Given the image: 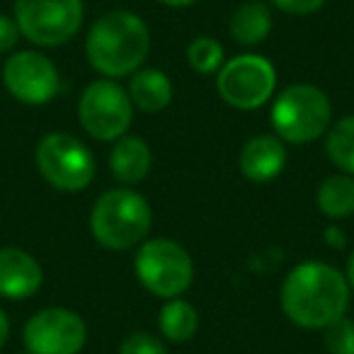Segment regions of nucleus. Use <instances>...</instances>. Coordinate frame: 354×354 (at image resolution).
I'll use <instances>...</instances> for the list:
<instances>
[{
    "instance_id": "obj_29",
    "label": "nucleus",
    "mask_w": 354,
    "mask_h": 354,
    "mask_svg": "<svg viewBox=\"0 0 354 354\" xmlns=\"http://www.w3.org/2000/svg\"><path fill=\"white\" fill-rule=\"evenodd\" d=\"M25 354H30V352H25Z\"/></svg>"
},
{
    "instance_id": "obj_19",
    "label": "nucleus",
    "mask_w": 354,
    "mask_h": 354,
    "mask_svg": "<svg viewBox=\"0 0 354 354\" xmlns=\"http://www.w3.org/2000/svg\"><path fill=\"white\" fill-rule=\"evenodd\" d=\"M325 151L344 175L354 177V114L339 119L333 124V129H328Z\"/></svg>"
},
{
    "instance_id": "obj_13",
    "label": "nucleus",
    "mask_w": 354,
    "mask_h": 354,
    "mask_svg": "<svg viewBox=\"0 0 354 354\" xmlns=\"http://www.w3.org/2000/svg\"><path fill=\"white\" fill-rule=\"evenodd\" d=\"M286 148L279 136H252L241 151V170L250 183H270L284 170Z\"/></svg>"
},
{
    "instance_id": "obj_17",
    "label": "nucleus",
    "mask_w": 354,
    "mask_h": 354,
    "mask_svg": "<svg viewBox=\"0 0 354 354\" xmlns=\"http://www.w3.org/2000/svg\"><path fill=\"white\" fill-rule=\"evenodd\" d=\"M158 325H160V333L170 342H187L197 333L199 315L189 301H183L177 296V299H167V304L162 306Z\"/></svg>"
},
{
    "instance_id": "obj_10",
    "label": "nucleus",
    "mask_w": 354,
    "mask_h": 354,
    "mask_svg": "<svg viewBox=\"0 0 354 354\" xmlns=\"http://www.w3.org/2000/svg\"><path fill=\"white\" fill-rule=\"evenodd\" d=\"M88 325L71 308H44L25 325V349L30 354H80Z\"/></svg>"
},
{
    "instance_id": "obj_15",
    "label": "nucleus",
    "mask_w": 354,
    "mask_h": 354,
    "mask_svg": "<svg viewBox=\"0 0 354 354\" xmlns=\"http://www.w3.org/2000/svg\"><path fill=\"white\" fill-rule=\"evenodd\" d=\"M129 97H131L133 107L156 114L170 104L172 83L162 71H156V68L136 71L131 83H129Z\"/></svg>"
},
{
    "instance_id": "obj_8",
    "label": "nucleus",
    "mask_w": 354,
    "mask_h": 354,
    "mask_svg": "<svg viewBox=\"0 0 354 354\" xmlns=\"http://www.w3.org/2000/svg\"><path fill=\"white\" fill-rule=\"evenodd\" d=\"M83 129L97 141H117L127 133L133 119V102L129 93L112 78L95 80L83 90L78 102Z\"/></svg>"
},
{
    "instance_id": "obj_23",
    "label": "nucleus",
    "mask_w": 354,
    "mask_h": 354,
    "mask_svg": "<svg viewBox=\"0 0 354 354\" xmlns=\"http://www.w3.org/2000/svg\"><path fill=\"white\" fill-rule=\"evenodd\" d=\"M272 3H274V8H279L281 12H289V15H313L328 0H272Z\"/></svg>"
},
{
    "instance_id": "obj_16",
    "label": "nucleus",
    "mask_w": 354,
    "mask_h": 354,
    "mask_svg": "<svg viewBox=\"0 0 354 354\" xmlns=\"http://www.w3.org/2000/svg\"><path fill=\"white\" fill-rule=\"evenodd\" d=\"M231 37L243 46H257L272 32V12L260 0H248L231 15Z\"/></svg>"
},
{
    "instance_id": "obj_6",
    "label": "nucleus",
    "mask_w": 354,
    "mask_h": 354,
    "mask_svg": "<svg viewBox=\"0 0 354 354\" xmlns=\"http://www.w3.org/2000/svg\"><path fill=\"white\" fill-rule=\"evenodd\" d=\"M35 160L41 177L64 192H80L95 177V158L83 141L71 133H46L37 143Z\"/></svg>"
},
{
    "instance_id": "obj_26",
    "label": "nucleus",
    "mask_w": 354,
    "mask_h": 354,
    "mask_svg": "<svg viewBox=\"0 0 354 354\" xmlns=\"http://www.w3.org/2000/svg\"><path fill=\"white\" fill-rule=\"evenodd\" d=\"M8 335H10V320H8V315L0 310V347L8 342Z\"/></svg>"
},
{
    "instance_id": "obj_4",
    "label": "nucleus",
    "mask_w": 354,
    "mask_h": 354,
    "mask_svg": "<svg viewBox=\"0 0 354 354\" xmlns=\"http://www.w3.org/2000/svg\"><path fill=\"white\" fill-rule=\"evenodd\" d=\"M333 122V104L315 85H291L272 107V127L281 141L310 143L328 133Z\"/></svg>"
},
{
    "instance_id": "obj_2",
    "label": "nucleus",
    "mask_w": 354,
    "mask_h": 354,
    "mask_svg": "<svg viewBox=\"0 0 354 354\" xmlns=\"http://www.w3.org/2000/svg\"><path fill=\"white\" fill-rule=\"evenodd\" d=\"M151 49L146 22L129 10H112L95 20L85 39V54L104 78H122L138 71Z\"/></svg>"
},
{
    "instance_id": "obj_25",
    "label": "nucleus",
    "mask_w": 354,
    "mask_h": 354,
    "mask_svg": "<svg viewBox=\"0 0 354 354\" xmlns=\"http://www.w3.org/2000/svg\"><path fill=\"white\" fill-rule=\"evenodd\" d=\"M325 241H328V245H335V248H342L344 245L342 231H339V228H335V226L325 231Z\"/></svg>"
},
{
    "instance_id": "obj_18",
    "label": "nucleus",
    "mask_w": 354,
    "mask_h": 354,
    "mask_svg": "<svg viewBox=\"0 0 354 354\" xmlns=\"http://www.w3.org/2000/svg\"><path fill=\"white\" fill-rule=\"evenodd\" d=\"M318 207L328 218H344L354 214V177L330 175L318 187Z\"/></svg>"
},
{
    "instance_id": "obj_22",
    "label": "nucleus",
    "mask_w": 354,
    "mask_h": 354,
    "mask_svg": "<svg viewBox=\"0 0 354 354\" xmlns=\"http://www.w3.org/2000/svg\"><path fill=\"white\" fill-rule=\"evenodd\" d=\"M119 354H170L167 347L151 333H131L122 339Z\"/></svg>"
},
{
    "instance_id": "obj_5",
    "label": "nucleus",
    "mask_w": 354,
    "mask_h": 354,
    "mask_svg": "<svg viewBox=\"0 0 354 354\" xmlns=\"http://www.w3.org/2000/svg\"><path fill=\"white\" fill-rule=\"evenodd\" d=\"M136 277L153 296L177 299L192 286L194 262L180 243L167 238H153L141 243L133 260Z\"/></svg>"
},
{
    "instance_id": "obj_14",
    "label": "nucleus",
    "mask_w": 354,
    "mask_h": 354,
    "mask_svg": "<svg viewBox=\"0 0 354 354\" xmlns=\"http://www.w3.org/2000/svg\"><path fill=\"white\" fill-rule=\"evenodd\" d=\"M153 165V153L148 143L138 136H122L117 138L109 156V167L114 177L124 185H138L146 180Z\"/></svg>"
},
{
    "instance_id": "obj_21",
    "label": "nucleus",
    "mask_w": 354,
    "mask_h": 354,
    "mask_svg": "<svg viewBox=\"0 0 354 354\" xmlns=\"http://www.w3.org/2000/svg\"><path fill=\"white\" fill-rule=\"evenodd\" d=\"M325 347L330 354H354V320L337 318L325 328Z\"/></svg>"
},
{
    "instance_id": "obj_9",
    "label": "nucleus",
    "mask_w": 354,
    "mask_h": 354,
    "mask_svg": "<svg viewBox=\"0 0 354 354\" xmlns=\"http://www.w3.org/2000/svg\"><path fill=\"white\" fill-rule=\"evenodd\" d=\"M277 71L265 56L243 54L226 61L218 71L216 88L223 102L236 109H257L272 97Z\"/></svg>"
},
{
    "instance_id": "obj_11",
    "label": "nucleus",
    "mask_w": 354,
    "mask_h": 354,
    "mask_svg": "<svg viewBox=\"0 0 354 354\" xmlns=\"http://www.w3.org/2000/svg\"><path fill=\"white\" fill-rule=\"evenodd\" d=\"M3 83L25 104H46L59 95L61 75L49 56L39 51H17L3 66Z\"/></svg>"
},
{
    "instance_id": "obj_27",
    "label": "nucleus",
    "mask_w": 354,
    "mask_h": 354,
    "mask_svg": "<svg viewBox=\"0 0 354 354\" xmlns=\"http://www.w3.org/2000/svg\"><path fill=\"white\" fill-rule=\"evenodd\" d=\"M158 3H162V6H167V8H187V6H192V3H197V0H158Z\"/></svg>"
},
{
    "instance_id": "obj_24",
    "label": "nucleus",
    "mask_w": 354,
    "mask_h": 354,
    "mask_svg": "<svg viewBox=\"0 0 354 354\" xmlns=\"http://www.w3.org/2000/svg\"><path fill=\"white\" fill-rule=\"evenodd\" d=\"M20 35H22V32H20V27H17L15 17L0 15V54L10 51L12 46L17 44Z\"/></svg>"
},
{
    "instance_id": "obj_28",
    "label": "nucleus",
    "mask_w": 354,
    "mask_h": 354,
    "mask_svg": "<svg viewBox=\"0 0 354 354\" xmlns=\"http://www.w3.org/2000/svg\"><path fill=\"white\" fill-rule=\"evenodd\" d=\"M344 277H347L349 286H352V289H354V252H352V255H349V262H347V274H344Z\"/></svg>"
},
{
    "instance_id": "obj_3",
    "label": "nucleus",
    "mask_w": 354,
    "mask_h": 354,
    "mask_svg": "<svg viewBox=\"0 0 354 354\" xmlns=\"http://www.w3.org/2000/svg\"><path fill=\"white\" fill-rule=\"evenodd\" d=\"M153 223L151 204L133 189H109L95 202L90 231L109 250H129L146 241Z\"/></svg>"
},
{
    "instance_id": "obj_12",
    "label": "nucleus",
    "mask_w": 354,
    "mask_h": 354,
    "mask_svg": "<svg viewBox=\"0 0 354 354\" xmlns=\"http://www.w3.org/2000/svg\"><path fill=\"white\" fill-rule=\"evenodd\" d=\"M44 284V270L22 248H0V296L12 301L30 299Z\"/></svg>"
},
{
    "instance_id": "obj_7",
    "label": "nucleus",
    "mask_w": 354,
    "mask_h": 354,
    "mask_svg": "<svg viewBox=\"0 0 354 354\" xmlns=\"http://www.w3.org/2000/svg\"><path fill=\"white\" fill-rule=\"evenodd\" d=\"M15 22L37 46H61L83 25V0H15Z\"/></svg>"
},
{
    "instance_id": "obj_1",
    "label": "nucleus",
    "mask_w": 354,
    "mask_h": 354,
    "mask_svg": "<svg viewBox=\"0 0 354 354\" xmlns=\"http://www.w3.org/2000/svg\"><path fill=\"white\" fill-rule=\"evenodd\" d=\"M349 281L325 262H301L281 284V308L301 328H328L347 313Z\"/></svg>"
},
{
    "instance_id": "obj_20",
    "label": "nucleus",
    "mask_w": 354,
    "mask_h": 354,
    "mask_svg": "<svg viewBox=\"0 0 354 354\" xmlns=\"http://www.w3.org/2000/svg\"><path fill=\"white\" fill-rule=\"evenodd\" d=\"M187 61L197 73H216L223 66V49L212 37H197L187 46Z\"/></svg>"
}]
</instances>
